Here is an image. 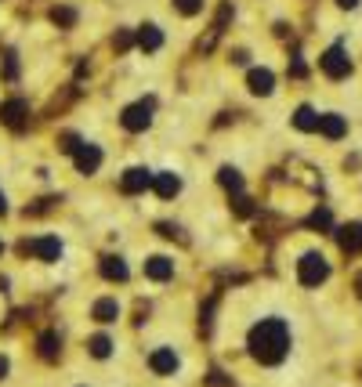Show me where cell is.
<instances>
[{
    "label": "cell",
    "mask_w": 362,
    "mask_h": 387,
    "mask_svg": "<svg viewBox=\"0 0 362 387\" xmlns=\"http://www.w3.org/2000/svg\"><path fill=\"white\" fill-rule=\"evenodd\" d=\"M297 279H301V286H323L330 279V261L319 250H308L301 261H297Z\"/></svg>",
    "instance_id": "cell-2"
},
{
    "label": "cell",
    "mask_w": 362,
    "mask_h": 387,
    "mask_svg": "<svg viewBox=\"0 0 362 387\" xmlns=\"http://www.w3.org/2000/svg\"><path fill=\"white\" fill-rule=\"evenodd\" d=\"M319 66H323V73H326L330 80H344V76H351V58H348V51L340 48V44L326 48L323 58H319Z\"/></svg>",
    "instance_id": "cell-3"
},
{
    "label": "cell",
    "mask_w": 362,
    "mask_h": 387,
    "mask_svg": "<svg viewBox=\"0 0 362 387\" xmlns=\"http://www.w3.org/2000/svg\"><path fill=\"white\" fill-rule=\"evenodd\" d=\"M153 170H145V167H131V170H123V178H120V192H127V196H138V192H145L148 185H153Z\"/></svg>",
    "instance_id": "cell-5"
},
{
    "label": "cell",
    "mask_w": 362,
    "mask_h": 387,
    "mask_svg": "<svg viewBox=\"0 0 362 387\" xmlns=\"http://www.w3.org/2000/svg\"><path fill=\"white\" fill-rule=\"evenodd\" d=\"M76 148H80L76 134H62V153H76Z\"/></svg>",
    "instance_id": "cell-29"
},
{
    "label": "cell",
    "mask_w": 362,
    "mask_h": 387,
    "mask_svg": "<svg viewBox=\"0 0 362 387\" xmlns=\"http://www.w3.org/2000/svg\"><path fill=\"white\" fill-rule=\"evenodd\" d=\"M337 246L344 250V253H362V221L340 225L337 228Z\"/></svg>",
    "instance_id": "cell-10"
},
{
    "label": "cell",
    "mask_w": 362,
    "mask_h": 387,
    "mask_svg": "<svg viewBox=\"0 0 362 387\" xmlns=\"http://www.w3.org/2000/svg\"><path fill=\"white\" fill-rule=\"evenodd\" d=\"M36 348H40V358H48V362H55L58 358V351H62V340H58V333H40V340H36Z\"/></svg>",
    "instance_id": "cell-18"
},
{
    "label": "cell",
    "mask_w": 362,
    "mask_h": 387,
    "mask_svg": "<svg viewBox=\"0 0 362 387\" xmlns=\"http://www.w3.org/2000/svg\"><path fill=\"white\" fill-rule=\"evenodd\" d=\"M218 181H221V188L232 192V196H239V192H243V174H239L236 167H221L218 170Z\"/></svg>",
    "instance_id": "cell-19"
},
{
    "label": "cell",
    "mask_w": 362,
    "mask_h": 387,
    "mask_svg": "<svg viewBox=\"0 0 362 387\" xmlns=\"http://www.w3.org/2000/svg\"><path fill=\"white\" fill-rule=\"evenodd\" d=\"M214 308H218V297H210L207 304H203V311H200V326H203V333H210V326H214Z\"/></svg>",
    "instance_id": "cell-23"
},
{
    "label": "cell",
    "mask_w": 362,
    "mask_h": 387,
    "mask_svg": "<svg viewBox=\"0 0 362 387\" xmlns=\"http://www.w3.org/2000/svg\"><path fill=\"white\" fill-rule=\"evenodd\" d=\"M312 228H330V210H315L312 218H308Z\"/></svg>",
    "instance_id": "cell-27"
},
{
    "label": "cell",
    "mask_w": 362,
    "mask_h": 387,
    "mask_svg": "<svg viewBox=\"0 0 362 387\" xmlns=\"http://www.w3.org/2000/svg\"><path fill=\"white\" fill-rule=\"evenodd\" d=\"M156 232L163 235V239H178V243H185V235H181V228H178V225H167V221H160V225H156Z\"/></svg>",
    "instance_id": "cell-25"
},
{
    "label": "cell",
    "mask_w": 362,
    "mask_h": 387,
    "mask_svg": "<svg viewBox=\"0 0 362 387\" xmlns=\"http://www.w3.org/2000/svg\"><path fill=\"white\" fill-rule=\"evenodd\" d=\"M131 44H134V33H131V29H120V33L113 36V48H116V51H131Z\"/></svg>",
    "instance_id": "cell-24"
},
{
    "label": "cell",
    "mask_w": 362,
    "mask_h": 387,
    "mask_svg": "<svg viewBox=\"0 0 362 387\" xmlns=\"http://www.w3.org/2000/svg\"><path fill=\"white\" fill-rule=\"evenodd\" d=\"M0 253H4V243H0Z\"/></svg>",
    "instance_id": "cell-34"
},
{
    "label": "cell",
    "mask_w": 362,
    "mask_h": 387,
    "mask_svg": "<svg viewBox=\"0 0 362 387\" xmlns=\"http://www.w3.org/2000/svg\"><path fill=\"white\" fill-rule=\"evenodd\" d=\"M358 0H337V8H355Z\"/></svg>",
    "instance_id": "cell-31"
},
{
    "label": "cell",
    "mask_w": 362,
    "mask_h": 387,
    "mask_svg": "<svg viewBox=\"0 0 362 387\" xmlns=\"http://www.w3.org/2000/svg\"><path fill=\"white\" fill-rule=\"evenodd\" d=\"M4 377H8V358L0 355V380H4Z\"/></svg>",
    "instance_id": "cell-30"
},
{
    "label": "cell",
    "mask_w": 362,
    "mask_h": 387,
    "mask_svg": "<svg viewBox=\"0 0 362 387\" xmlns=\"http://www.w3.org/2000/svg\"><path fill=\"white\" fill-rule=\"evenodd\" d=\"M246 348L261 365H279L290 351V326L283 318H261L258 326L250 330Z\"/></svg>",
    "instance_id": "cell-1"
},
{
    "label": "cell",
    "mask_w": 362,
    "mask_h": 387,
    "mask_svg": "<svg viewBox=\"0 0 362 387\" xmlns=\"http://www.w3.org/2000/svg\"><path fill=\"white\" fill-rule=\"evenodd\" d=\"M120 123H123V131H145L148 123H153V101H134V105H127V109L120 113Z\"/></svg>",
    "instance_id": "cell-4"
},
{
    "label": "cell",
    "mask_w": 362,
    "mask_h": 387,
    "mask_svg": "<svg viewBox=\"0 0 362 387\" xmlns=\"http://www.w3.org/2000/svg\"><path fill=\"white\" fill-rule=\"evenodd\" d=\"M145 275L153 279V283H167V279L174 275V261H170V257H163V253L148 257V261H145Z\"/></svg>",
    "instance_id": "cell-11"
},
{
    "label": "cell",
    "mask_w": 362,
    "mask_h": 387,
    "mask_svg": "<svg viewBox=\"0 0 362 387\" xmlns=\"http://www.w3.org/2000/svg\"><path fill=\"white\" fill-rule=\"evenodd\" d=\"M355 293H358V297H362V272H358V275H355Z\"/></svg>",
    "instance_id": "cell-32"
},
{
    "label": "cell",
    "mask_w": 362,
    "mask_h": 387,
    "mask_svg": "<svg viewBox=\"0 0 362 387\" xmlns=\"http://www.w3.org/2000/svg\"><path fill=\"white\" fill-rule=\"evenodd\" d=\"M91 318H95V322H116V318H120V304H116L113 297H102V300H95Z\"/></svg>",
    "instance_id": "cell-16"
},
{
    "label": "cell",
    "mask_w": 362,
    "mask_h": 387,
    "mask_svg": "<svg viewBox=\"0 0 362 387\" xmlns=\"http://www.w3.org/2000/svg\"><path fill=\"white\" fill-rule=\"evenodd\" d=\"M138 48H141V51H160V48H163V33H160L156 26H141Z\"/></svg>",
    "instance_id": "cell-20"
},
{
    "label": "cell",
    "mask_w": 362,
    "mask_h": 387,
    "mask_svg": "<svg viewBox=\"0 0 362 387\" xmlns=\"http://www.w3.org/2000/svg\"><path fill=\"white\" fill-rule=\"evenodd\" d=\"M26 116H29V105H26L22 98H11V101L0 105V123L11 127V131H22V127H26Z\"/></svg>",
    "instance_id": "cell-7"
},
{
    "label": "cell",
    "mask_w": 362,
    "mask_h": 387,
    "mask_svg": "<svg viewBox=\"0 0 362 387\" xmlns=\"http://www.w3.org/2000/svg\"><path fill=\"white\" fill-rule=\"evenodd\" d=\"M178 355L174 348H156L153 355H148V370H153L156 377H170V373H178Z\"/></svg>",
    "instance_id": "cell-9"
},
{
    "label": "cell",
    "mask_w": 362,
    "mask_h": 387,
    "mask_svg": "<svg viewBox=\"0 0 362 387\" xmlns=\"http://www.w3.org/2000/svg\"><path fill=\"white\" fill-rule=\"evenodd\" d=\"M319 134H326L330 141L344 138V134H348V123H344V116H337V113H323V116H319Z\"/></svg>",
    "instance_id": "cell-14"
},
{
    "label": "cell",
    "mask_w": 362,
    "mask_h": 387,
    "mask_svg": "<svg viewBox=\"0 0 362 387\" xmlns=\"http://www.w3.org/2000/svg\"><path fill=\"white\" fill-rule=\"evenodd\" d=\"M51 22L62 26V29H69V26L76 22V11H73V8H51Z\"/></svg>",
    "instance_id": "cell-22"
},
{
    "label": "cell",
    "mask_w": 362,
    "mask_h": 387,
    "mask_svg": "<svg viewBox=\"0 0 362 387\" xmlns=\"http://www.w3.org/2000/svg\"><path fill=\"white\" fill-rule=\"evenodd\" d=\"M73 163H76L80 174H95V170L102 167V148L91 145V141H80V148L73 153Z\"/></svg>",
    "instance_id": "cell-8"
},
{
    "label": "cell",
    "mask_w": 362,
    "mask_h": 387,
    "mask_svg": "<svg viewBox=\"0 0 362 387\" xmlns=\"http://www.w3.org/2000/svg\"><path fill=\"white\" fill-rule=\"evenodd\" d=\"M4 76H8V80H15V76H18V62H15V51H8V55H4Z\"/></svg>",
    "instance_id": "cell-28"
},
{
    "label": "cell",
    "mask_w": 362,
    "mask_h": 387,
    "mask_svg": "<svg viewBox=\"0 0 362 387\" xmlns=\"http://www.w3.org/2000/svg\"><path fill=\"white\" fill-rule=\"evenodd\" d=\"M174 8L181 15H200L203 11V0H174Z\"/></svg>",
    "instance_id": "cell-26"
},
{
    "label": "cell",
    "mask_w": 362,
    "mask_h": 387,
    "mask_svg": "<svg viewBox=\"0 0 362 387\" xmlns=\"http://www.w3.org/2000/svg\"><path fill=\"white\" fill-rule=\"evenodd\" d=\"M246 87H250V94H272L275 91V76H272V69H250V76H246Z\"/></svg>",
    "instance_id": "cell-13"
},
{
    "label": "cell",
    "mask_w": 362,
    "mask_h": 387,
    "mask_svg": "<svg viewBox=\"0 0 362 387\" xmlns=\"http://www.w3.org/2000/svg\"><path fill=\"white\" fill-rule=\"evenodd\" d=\"M88 351H91L95 358H109V355H113V340L105 337V333H95V337L88 340Z\"/></svg>",
    "instance_id": "cell-21"
},
{
    "label": "cell",
    "mask_w": 362,
    "mask_h": 387,
    "mask_svg": "<svg viewBox=\"0 0 362 387\" xmlns=\"http://www.w3.org/2000/svg\"><path fill=\"white\" fill-rule=\"evenodd\" d=\"M153 188H156V196H160V199H174L178 192H181V178L174 174V170H163V174L153 178Z\"/></svg>",
    "instance_id": "cell-12"
},
{
    "label": "cell",
    "mask_w": 362,
    "mask_h": 387,
    "mask_svg": "<svg viewBox=\"0 0 362 387\" xmlns=\"http://www.w3.org/2000/svg\"><path fill=\"white\" fill-rule=\"evenodd\" d=\"M0 213H8V199H4V192H0Z\"/></svg>",
    "instance_id": "cell-33"
},
{
    "label": "cell",
    "mask_w": 362,
    "mask_h": 387,
    "mask_svg": "<svg viewBox=\"0 0 362 387\" xmlns=\"http://www.w3.org/2000/svg\"><path fill=\"white\" fill-rule=\"evenodd\" d=\"M22 253H33V257H40V261H58V257H62V243L55 239V235H40V239L22 243Z\"/></svg>",
    "instance_id": "cell-6"
},
{
    "label": "cell",
    "mask_w": 362,
    "mask_h": 387,
    "mask_svg": "<svg viewBox=\"0 0 362 387\" xmlns=\"http://www.w3.org/2000/svg\"><path fill=\"white\" fill-rule=\"evenodd\" d=\"M98 268H102V275L109 279V283H127V265H123V257H113V253H109V257H102Z\"/></svg>",
    "instance_id": "cell-15"
},
{
    "label": "cell",
    "mask_w": 362,
    "mask_h": 387,
    "mask_svg": "<svg viewBox=\"0 0 362 387\" xmlns=\"http://www.w3.org/2000/svg\"><path fill=\"white\" fill-rule=\"evenodd\" d=\"M293 127H297V131H319V113L312 109V105H297Z\"/></svg>",
    "instance_id": "cell-17"
}]
</instances>
